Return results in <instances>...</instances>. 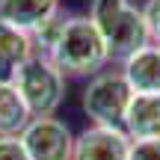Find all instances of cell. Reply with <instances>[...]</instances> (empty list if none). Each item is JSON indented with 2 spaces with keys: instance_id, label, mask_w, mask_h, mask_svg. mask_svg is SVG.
I'll return each mask as SVG.
<instances>
[{
  "instance_id": "obj_1",
  "label": "cell",
  "mask_w": 160,
  "mask_h": 160,
  "mask_svg": "<svg viewBox=\"0 0 160 160\" xmlns=\"http://www.w3.org/2000/svg\"><path fill=\"white\" fill-rule=\"evenodd\" d=\"M48 59L68 77H95L110 62V51L89 15H68Z\"/></svg>"
},
{
  "instance_id": "obj_2",
  "label": "cell",
  "mask_w": 160,
  "mask_h": 160,
  "mask_svg": "<svg viewBox=\"0 0 160 160\" xmlns=\"http://www.w3.org/2000/svg\"><path fill=\"white\" fill-rule=\"evenodd\" d=\"M89 18L95 21L98 33L107 42L110 59H122L125 62L139 48L151 45L142 9H137L131 0H92Z\"/></svg>"
},
{
  "instance_id": "obj_3",
  "label": "cell",
  "mask_w": 160,
  "mask_h": 160,
  "mask_svg": "<svg viewBox=\"0 0 160 160\" xmlns=\"http://www.w3.org/2000/svg\"><path fill=\"white\" fill-rule=\"evenodd\" d=\"M9 80L18 86L33 119L53 116L59 110V104L65 101V74L42 53H36L24 65H18Z\"/></svg>"
},
{
  "instance_id": "obj_4",
  "label": "cell",
  "mask_w": 160,
  "mask_h": 160,
  "mask_svg": "<svg viewBox=\"0 0 160 160\" xmlns=\"http://www.w3.org/2000/svg\"><path fill=\"white\" fill-rule=\"evenodd\" d=\"M133 101V92L128 86L125 74L119 71H98L95 77H89L83 89V113L89 116L92 125H113V128H122L125 125V116H128V107Z\"/></svg>"
},
{
  "instance_id": "obj_5",
  "label": "cell",
  "mask_w": 160,
  "mask_h": 160,
  "mask_svg": "<svg viewBox=\"0 0 160 160\" xmlns=\"http://www.w3.org/2000/svg\"><path fill=\"white\" fill-rule=\"evenodd\" d=\"M21 142L30 160H71L74 154V133L57 116L30 119V125L21 133Z\"/></svg>"
},
{
  "instance_id": "obj_6",
  "label": "cell",
  "mask_w": 160,
  "mask_h": 160,
  "mask_svg": "<svg viewBox=\"0 0 160 160\" xmlns=\"http://www.w3.org/2000/svg\"><path fill=\"white\" fill-rule=\"evenodd\" d=\"M133 139L125 128L113 125H89L74 137L71 160H128Z\"/></svg>"
},
{
  "instance_id": "obj_7",
  "label": "cell",
  "mask_w": 160,
  "mask_h": 160,
  "mask_svg": "<svg viewBox=\"0 0 160 160\" xmlns=\"http://www.w3.org/2000/svg\"><path fill=\"white\" fill-rule=\"evenodd\" d=\"M133 95H160V45H145L122 62Z\"/></svg>"
},
{
  "instance_id": "obj_8",
  "label": "cell",
  "mask_w": 160,
  "mask_h": 160,
  "mask_svg": "<svg viewBox=\"0 0 160 160\" xmlns=\"http://www.w3.org/2000/svg\"><path fill=\"white\" fill-rule=\"evenodd\" d=\"M59 0H0V21L33 36L42 24L59 15Z\"/></svg>"
},
{
  "instance_id": "obj_9",
  "label": "cell",
  "mask_w": 160,
  "mask_h": 160,
  "mask_svg": "<svg viewBox=\"0 0 160 160\" xmlns=\"http://www.w3.org/2000/svg\"><path fill=\"white\" fill-rule=\"evenodd\" d=\"M122 128L131 139H160V95H133Z\"/></svg>"
},
{
  "instance_id": "obj_10",
  "label": "cell",
  "mask_w": 160,
  "mask_h": 160,
  "mask_svg": "<svg viewBox=\"0 0 160 160\" xmlns=\"http://www.w3.org/2000/svg\"><path fill=\"white\" fill-rule=\"evenodd\" d=\"M33 57H36L33 36L0 21V77H12L18 65H24Z\"/></svg>"
},
{
  "instance_id": "obj_11",
  "label": "cell",
  "mask_w": 160,
  "mask_h": 160,
  "mask_svg": "<svg viewBox=\"0 0 160 160\" xmlns=\"http://www.w3.org/2000/svg\"><path fill=\"white\" fill-rule=\"evenodd\" d=\"M30 119L33 116H30L18 86L9 77H0V137H21Z\"/></svg>"
},
{
  "instance_id": "obj_12",
  "label": "cell",
  "mask_w": 160,
  "mask_h": 160,
  "mask_svg": "<svg viewBox=\"0 0 160 160\" xmlns=\"http://www.w3.org/2000/svg\"><path fill=\"white\" fill-rule=\"evenodd\" d=\"M142 18H145V27H148L151 42H154V45H160V0H145Z\"/></svg>"
},
{
  "instance_id": "obj_13",
  "label": "cell",
  "mask_w": 160,
  "mask_h": 160,
  "mask_svg": "<svg viewBox=\"0 0 160 160\" xmlns=\"http://www.w3.org/2000/svg\"><path fill=\"white\" fill-rule=\"evenodd\" d=\"M128 160H160V139H133Z\"/></svg>"
},
{
  "instance_id": "obj_14",
  "label": "cell",
  "mask_w": 160,
  "mask_h": 160,
  "mask_svg": "<svg viewBox=\"0 0 160 160\" xmlns=\"http://www.w3.org/2000/svg\"><path fill=\"white\" fill-rule=\"evenodd\" d=\"M0 160H30L21 137H0Z\"/></svg>"
}]
</instances>
